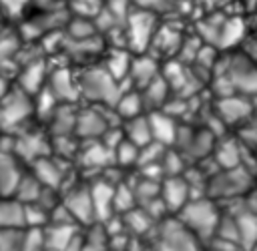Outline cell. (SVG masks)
Segmentation results:
<instances>
[{
  "label": "cell",
  "instance_id": "603a6c76",
  "mask_svg": "<svg viewBox=\"0 0 257 251\" xmlns=\"http://www.w3.org/2000/svg\"><path fill=\"white\" fill-rule=\"evenodd\" d=\"M122 131H124V139L135 143L139 149H143L149 143H153V131H151L149 112H143L139 116H133V118L124 120L122 122Z\"/></svg>",
  "mask_w": 257,
  "mask_h": 251
},
{
  "label": "cell",
  "instance_id": "44dd1931",
  "mask_svg": "<svg viewBox=\"0 0 257 251\" xmlns=\"http://www.w3.org/2000/svg\"><path fill=\"white\" fill-rule=\"evenodd\" d=\"M76 108L74 104H64L60 102L52 114L48 116V135L50 137H62V135H74V127H76Z\"/></svg>",
  "mask_w": 257,
  "mask_h": 251
},
{
  "label": "cell",
  "instance_id": "83f0119b",
  "mask_svg": "<svg viewBox=\"0 0 257 251\" xmlns=\"http://www.w3.org/2000/svg\"><path fill=\"white\" fill-rule=\"evenodd\" d=\"M139 155H141V149L131 143L128 139H122L114 151H112V157H114V165L120 167L122 171H128V169H135L139 165Z\"/></svg>",
  "mask_w": 257,
  "mask_h": 251
},
{
  "label": "cell",
  "instance_id": "4dcf8cb0",
  "mask_svg": "<svg viewBox=\"0 0 257 251\" xmlns=\"http://www.w3.org/2000/svg\"><path fill=\"white\" fill-rule=\"evenodd\" d=\"M243 38V22L239 18L225 20L219 34V46H233Z\"/></svg>",
  "mask_w": 257,
  "mask_h": 251
},
{
  "label": "cell",
  "instance_id": "4fadbf2b",
  "mask_svg": "<svg viewBox=\"0 0 257 251\" xmlns=\"http://www.w3.org/2000/svg\"><path fill=\"white\" fill-rule=\"evenodd\" d=\"M14 155H16L22 163L32 165L36 159L50 155V135L44 137V135H40V133H32V131L24 129L22 133L16 135Z\"/></svg>",
  "mask_w": 257,
  "mask_h": 251
},
{
  "label": "cell",
  "instance_id": "836d02e7",
  "mask_svg": "<svg viewBox=\"0 0 257 251\" xmlns=\"http://www.w3.org/2000/svg\"><path fill=\"white\" fill-rule=\"evenodd\" d=\"M30 4V0H0V12L2 16L6 14V18H16L24 12V8Z\"/></svg>",
  "mask_w": 257,
  "mask_h": 251
},
{
  "label": "cell",
  "instance_id": "e575fe53",
  "mask_svg": "<svg viewBox=\"0 0 257 251\" xmlns=\"http://www.w3.org/2000/svg\"><path fill=\"white\" fill-rule=\"evenodd\" d=\"M10 90V84H8V78L4 76V74H0V100H2V96L6 94Z\"/></svg>",
  "mask_w": 257,
  "mask_h": 251
},
{
  "label": "cell",
  "instance_id": "e0dca14e",
  "mask_svg": "<svg viewBox=\"0 0 257 251\" xmlns=\"http://www.w3.org/2000/svg\"><path fill=\"white\" fill-rule=\"evenodd\" d=\"M88 187H90V197H92L96 221L102 223V221H106L108 217L114 215V211H112V199H114V187L116 185H112L110 181L98 177Z\"/></svg>",
  "mask_w": 257,
  "mask_h": 251
},
{
  "label": "cell",
  "instance_id": "3957f363",
  "mask_svg": "<svg viewBox=\"0 0 257 251\" xmlns=\"http://www.w3.org/2000/svg\"><path fill=\"white\" fill-rule=\"evenodd\" d=\"M153 251H205L201 239L177 217L171 215L157 223L151 235Z\"/></svg>",
  "mask_w": 257,
  "mask_h": 251
},
{
  "label": "cell",
  "instance_id": "f1b7e54d",
  "mask_svg": "<svg viewBox=\"0 0 257 251\" xmlns=\"http://www.w3.org/2000/svg\"><path fill=\"white\" fill-rule=\"evenodd\" d=\"M131 187H133L137 205H147V203L155 201V199L161 195V181H159V179L145 177V175H141Z\"/></svg>",
  "mask_w": 257,
  "mask_h": 251
},
{
  "label": "cell",
  "instance_id": "cb8c5ba5",
  "mask_svg": "<svg viewBox=\"0 0 257 251\" xmlns=\"http://www.w3.org/2000/svg\"><path fill=\"white\" fill-rule=\"evenodd\" d=\"M169 92H171V86L167 82V78L163 74H159L155 80H151L143 90H141V96H143V102H145V110H159L167 104L169 100Z\"/></svg>",
  "mask_w": 257,
  "mask_h": 251
},
{
  "label": "cell",
  "instance_id": "484cf974",
  "mask_svg": "<svg viewBox=\"0 0 257 251\" xmlns=\"http://www.w3.org/2000/svg\"><path fill=\"white\" fill-rule=\"evenodd\" d=\"M0 229H24V205L16 197H0Z\"/></svg>",
  "mask_w": 257,
  "mask_h": 251
},
{
  "label": "cell",
  "instance_id": "d590c367",
  "mask_svg": "<svg viewBox=\"0 0 257 251\" xmlns=\"http://www.w3.org/2000/svg\"><path fill=\"white\" fill-rule=\"evenodd\" d=\"M249 251H257V243H255V245H253V247H251Z\"/></svg>",
  "mask_w": 257,
  "mask_h": 251
},
{
  "label": "cell",
  "instance_id": "d6a6232c",
  "mask_svg": "<svg viewBox=\"0 0 257 251\" xmlns=\"http://www.w3.org/2000/svg\"><path fill=\"white\" fill-rule=\"evenodd\" d=\"M50 223V213L38 203L24 205V227H46Z\"/></svg>",
  "mask_w": 257,
  "mask_h": 251
},
{
  "label": "cell",
  "instance_id": "9a60e30c",
  "mask_svg": "<svg viewBox=\"0 0 257 251\" xmlns=\"http://www.w3.org/2000/svg\"><path fill=\"white\" fill-rule=\"evenodd\" d=\"M153 30H155V18L147 10L133 12L126 20V40L137 50H143L151 42V38L155 36Z\"/></svg>",
  "mask_w": 257,
  "mask_h": 251
},
{
  "label": "cell",
  "instance_id": "7a4b0ae2",
  "mask_svg": "<svg viewBox=\"0 0 257 251\" xmlns=\"http://www.w3.org/2000/svg\"><path fill=\"white\" fill-rule=\"evenodd\" d=\"M221 213L223 211L219 209L217 201H213L207 195H199V197H193L177 213V217L201 239L203 245H207L211 241V237L215 235V229L219 225Z\"/></svg>",
  "mask_w": 257,
  "mask_h": 251
},
{
  "label": "cell",
  "instance_id": "5bb4252c",
  "mask_svg": "<svg viewBox=\"0 0 257 251\" xmlns=\"http://www.w3.org/2000/svg\"><path fill=\"white\" fill-rule=\"evenodd\" d=\"M30 173L44 185L50 189H64V181H66V169H64V161L54 157V155H46L36 159L30 165Z\"/></svg>",
  "mask_w": 257,
  "mask_h": 251
},
{
  "label": "cell",
  "instance_id": "ffe728a7",
  "mask_svg": "<svg viewBox=\"0 0 257 251\" xmlns=\"http://www.w3.org/2000/svg\"><path fill=\"white\" fill-rule=\"evenodd\" d=\"M22 175V161L14 153L0 151V197H12Z\"/></svg>",
  "mask_w": 257,
  "mask_h": 251
},
{
  "label": "cell",
  "instance_id": "7c38bea8",
  "mask_svg": "<svg viewBox=\"0 0 257 251\" xmlns=\"http://www.w3.org/2000/svg\"><path fill=\"white\" fill-rule=\"evenodd\" d=\"M46 86L50 88L54 98L58 102H64V104H74L78 100V96H80L78 76H74L72 70L66 68V66H60V68L48 72Z\"/></svg>",
  "mask_w": 257,
  "mask_h": 251
},
{
  "label": "cell",
  "instance_id": "9c48e42d",
  "mask_svg": "<svg viewBox=\"0 0 257 251\" xmlns=\"http://www.w3.org/2000/svg\"><path fill=\"white\" fill-rule=\"evenodd\" d=\"M223 76L233 84L235 92H257V64L247 56H235L231 64L225 66Z\"/></svg>",
  "mask_w": 257,
  "mask_h": 251
},
{
  "label": "cell",
  "instance_id": "ba28073f",
  "mask_svg": "<svg viewBox=\"0 0 257 251\" xmlns=\"http://www.w3.org/2000/svg\"><path fill=\"white\" fill-rule=\"evenodd\" d=\"M110 120L106 116V112H102V106H88V108H78L76 112V127H74V135L86 143V141H100L102 135L110 129Z\"/></svg>",
  "mask_w": 257,
  "mask_h": 251
},
{
  "label": "cell",
  "instance_id": "1f68e13d",
  "mask_svg": "<svg viewBox=\"0 0 257 251\" xmlns=\"http://www.w3.org/2000/svg\"><path fill=\"white\" fill-rule=\"evenodd\" d=\"M20 251H46L44 227H24Z\"/></svg>",
  "mask_w": 257,
  "mask_h": 251
},
{
  "label": "cell",
  "instance_id": "6da1fadb",
  "mask_svg": "<svg viewBox=\"0 0 257 251\" xmlns=\"http://www.w3.org/2000/svg\"><path fill=\"white\" fill-rule=\"evenodd\" d=\"M255 187V175L247 171L243 165L233 167V169H219L209 181L205 195L211 197L217 203H231V201H241L247 197Z\"/></svg>",
  "mask_w": 257,
  "mask_h": 251
},
{
  "label": "cell",
  "instance_id": "d6986e66",
  "mask_svg": "<svg viewBox=\"0 0 257 251\" xmlns=\"http://www.w3.org/2000/svg\"><path fill=\"white\" fill-rule=\"evenodd\" d=\"M161 74V66L159 62L149 56V54H139L131 60V68H128V80L133 84V88L143 90L151 80H155Z\"/></svg>",
  "mask_w": 257,
  "mask_h": 251
},
{
  "label": "cell",
  "instance_id": "d4e9b609",
  "mask_svg": "<svg viewBox=\"0 0 257 251\" xmlns=\"http://www.w3.org/2000/svg\"><path fill=\"white\" fill-rule=\"evenodd\" d=\"M112 110L116 112V116L120 118V122L133 118V116H139L145 110V102H143V96H141V90L133 88V90H126V92H120V96L116 98Z\"/></svg>",
  "mask_w": 257,
  "mask_h": 251
},
{
  "label": "cell",
  "instance_id": "52a82bcc",
  "mask_svg": "<svg viewBox=\"0 0 257 251\" xmlns=\"http://www.w3.org/2000/svg\"><path fill=\"white\" fill-rule=\"evenodd\" d=\"M62 205L70 211L72 219L80 227H88V225L96 223L94 205H92V197H90V187L88 185L76 183V185L64 189L62 191Z\"/></svg>",
  "mask_w": 257,
  "mask_h": 251
},
{
  "label": "cell",
  "instance_id": "8fae6325",
  "mask_svg": "<svg viewBox=\"0 0 257 251\" xmlns=\"http://www.w3.org/2000/svg\"><path fill=\"white\" fill-rule=\"evenodd\" d=\"M215 114L223 124H241L253 116V102L247 94H229L221 96L215 104Z\"/></svg>",
  "mask_w": 257,
  "mask_h": 251
},
{
  "label": "cell",
  "instance_id": "277c9868",
  "mask_svg": "<svg viewBox=\"0 0 257 251\" xmlns=\"http://www.w3.org/2000/svg\"><path fill=\"white\" fill-rule=\"evenodd\" d=\"M78 88L80 96L96 106H114L122 92L120 82L104 68V64L84 68L78 74Z\"/></svg>",
  "mask_w": 257,
  "mask_h": 251
},
{
  "label": "cell",
  "instance_id": "4316f807",
  "mask_svg": "<svg viewBox=\"0 0 257 251\" xmlns=\"http://www.w3.org/2000/svg\"><path fill=\"white\" fill-rule=\"evenodd\" d=\"M42 189H44V185L28 171H24V175L20 177V181H18V185H16V189H14V195L12 197H16L22 205H28V203H36L38 201V197H40V193H42Z\"/></svg>",
  "mask_w": 257,
  "mask_h": 251
},
{
  "label": "cell",
  "instance_id": "30bf717a",
  "mask_svg": "<svg viewBox=\"0 0 257 251\" xmlns=\"http://www.w3.org/2000/svg\"><path fill=\"white\" fill-rule=\"evenodd\" d=\"M193 199V189L185 175L165 177L161 181V201L165 203L169 215H177Z\"/></svg>",
  "mask_w": 257,
  "mask_h": 251
},
{
  "label": "cell",
  "instance_id": "5b68a950",
  "mask_svg": "<svg viewBox=\"0 0 257 251\" xmlns=\"http://www.w3.org/2000/svg\"><path fill=\"white\" fill-rule=\"evenodd\" d=\"M34 114V98L20 90L18 86H10V90L0 100V131L8 135L22 133V124Z\"/></svg>",
  "mask_w": 257,
  "mask_h": 251
},
{
  "label": "cell",
  "instance_id": "2e32d148",
  "mask_svg": "<svg viewBox=\"0 0 257 251\" xmlns=\"http://www.w3.org/2000/svg\"><path fill=\"white\" fill-rule=\"evenodd\" d=\"M16 86L20 90H24L26 94L34 96L36 92H40L44 86H46V80H48V70H46V64L44 60H32V62H26L18 68V74H16Z\"/></svg>",
  "mask_w": 257,
  "mask_h": 251
},
{
  "label": "cell",
  "instance_id": "7402d4cb",
  "mask_svg": "<svg viewBox=\"0 0 257 251\" xmlns=\"http://www.w3.org/2000/svg\"><path fill=\"white\" fill-rule=\"evenodd\" d=\"M241 143L237 139H217L211 159L217 163L219 169H233L241 165Z\"/></svg>",
  "mask_w": 257,
  "mask_h": 251
},
{
  "label": "cell",
  "instance_id": "8d00e7d4",
  "mask_svg": "<svg viewBox=\"0 0 257 251\" xmlns=\"http://www.w3.org/2000/svg\"><path fill=\"white\" fill-rule=\"evenodd\" d=\"M255 116H257V114H255Z\"/></svg>",
  "mask_w": 257,
  "mask_h": 251
},
{
  "label": "cell",
  "instance_id": "f546056e",
  "mask_svg": "<svg viewBox=\"0 0 257 251\" xmlns=\"http://www.w3.org/2000/svg\"><path fill=\"white\" fill-rule=\"evenodd\" d=\"M131 56L124 50H112V54H108V58L104 60V68L120 82L122 78L128 76V68H131Z\"/></svg>",
  "mask_w": 257,
  "mask_h": 251
},
{
  "label": "cell",
  "instance_id": "8992f818",
  "mask_svg": "<svg viewBox=\"0 0 257 251\" xmlns=\"http://www.w3.org/2000/svg\"><path fill=\"white\" fill-rule=\"evenodd\" d=\"M217 135L209 127H185L179 124L177 139H175V149L189 161V163H199L207 157H211Z\"/></svg>",
  "mask_w": 257,
  "mask_h": 251
},
{
  "label": "cell",
  "instance_id": "ac0fdd59",
  "mask_svg": "<svg viewBox=\"0 0 257 251\" xmlns=\"http://www.w3.org/2000/svg\"><path fill=\"white\" fill-rule=\"evenodd\" d=\"M149 120H151L153 141H157L165 147H173L175 139H177V131H179L177 118L173 114H169L167 110L159 108V110H149Z\"/></svg>",
  "mask_w": 257,
  "mask_h": 251
}]
</instances>
